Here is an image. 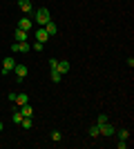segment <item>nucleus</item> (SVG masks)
Masks as SVG:
<instances>
[{
    "label": "nucleus",
    "instance_id": "17",
    "mask_svg": "<svg viewBox=\"0 0 134 149\" xmlns=\"http://www.w3.org/2000/svg\"><path fill=\"white\" fill-rule=\"evenodd\" d=\"M51 140H54V143H60V140H63V134H60V131H51Z\"/></svg>",
    "mask_w": 134,
    "mask_h": 149
},
{
    "label": "nucleus",
    "instance_id": "2",
    "mask_svg": "<svg viewBox=\"0 0 134 149\" xmlns=\"http://www.w3.org/2000/svg\"><path fill=\"white\" fill-rule=\"evenodd\" d=\"M98 129H101V136H114V131H116V127H114V125H112V123H109V120H107V123H103V125H98Z\"/></svg>",
    "mask_w": 134,
    "mask_h": 149
},
{
    "label": "nucleus",
    "instance_id": "8",
    "mask_svg": "<svg viewBox=\"0 0 134 149\" xmlns=\"http://www.w3.org/2000/svg\"><path fill=\"white\" fill-rule=\"evenodd\" d=\"M18 29L32 31V29H34V20H32V18H20V22H18Z\"/></svg>",
    "mask_w": 134,
    "mask_h": 149
},
{
    "label": "nucleus",
    "instance_id": "23",
    "mask_svg": "<svg viewBox=\"0 0 134 149\" xmlns=\"http://www.w3.org/2000/svg\"><path fill=\"white\" fill-rule=\"evenodd\" d=\"M56 65H58L56 58H49V69H56Z\"/></svg>",
    "mask_w": 134,
    "mask_h": 149
},
{
    "label": "nucleus",
    "instance_id": "7",
    "mask_svg": "<svg viewBox=\"0 0 134 149\" xmlns=\"http://www.w3.org/2000/svg\"><path fill=\"white\" fill-rule=\"evenodd\" d=\"M13 71H16V76H18V82H22V78H25V76L29 74V69H27L25 65H18V62H16V67H13Z\"/></svg>",
    "mask_w": 134,
    "mask_h": 149
},
{
    "label": "nucleus",
    "instance_id": "5",
    "mask_svg": "<svg viewBox=\"0 0 134 149\" xmlns=\"http://www.w3.org/2000/svg\"><path fill=\"white\" fill-rule=\"evenodd\" d=\"M11 51H13V54H20V51L25 54V51H32V45L27 42V40H25V42H13L11 45Z\"/></svg>",
    "mask_w": 134,
    "mask_h": 149
},
{
    "label": "nucleus",
    "instance_id": "1",
    "mask_svg": "<svg viewBox=\"0 0 134 149\" xmlns=\"http://www.w3.org/2000/svg\"><path fill=\"white\" fill-rule=\"evenodd\" d=\"M34 22H36V25L38 27H45L47 25V22H49V9H47V7H40V9H36V11H34Z\"/></svg>",
    "mask_w": 134,
    "mask_h": 149
},
{
    "label": "nucleus",
    "instance_id": "13",
    "mask_svg": "<svg viewBox=\"0 0 134 149\" xmlns=\"http://www.w3.org/2000/svg\"><path fill=\"white\" fill-rule=\"evenodd\" d=\"M20 113H22V118H32L34 109L29 107V102H27V105H20Z\"/></svg>",
    "mask_w": 134,
    "mask_h": 149
},
{
    "label": "nucleus",
    "instance_id": "21",
    "mask_svg": "<svg viewBox=\"0 0 134 149\" xmlns=\"http://www.w3.org/2000/svg\"><path fill=\"white\" fill-rule=\"evenodd\" d=\"M43 47H45L43 42H34V45H32V49H34V51H43Z\"/></svg>",
    "mask_w": 134,
    "mask_h": 149
},
{
    "label": "nucleus",
    "instance_id": "12",
    "mask_svg": "<svg viewBox=\"0 0 134 149\" xmlns=\"http://www.w3.org/2000/svg\"><path fill=\"white\" fill-rule=\"evenodd\" d=\"M13 102H16V105H27V102H29V96H27V93H16V100H13Z\"/></svg>",
    "mask_w": 134,
    "mask_h": 149
},
{
    "label": "nucleus",
    "instance_id": "20",
    "mask_svg": "<svg viewBox=\"0 0 134 149\" xmlns=\"http://www.w3.org/2000/svg\"><path fill=\"white\" fill-rule=\"evenodd\" d=\"M107 116H105V113H98V118H96V125H103V123H107Z\"/></svg>",
    "mask_w": 134,
    "mask_h": 149
},
{
    "label": "nucleus",
    "instance_id": "10",
    "mask_svg": "<svg viewBox=\"0 0 134 149\" xmlns=\"http://www.w3.org/2000/svg\"><path fill=\"white\" fill-rule=\"evenodd\" d=\"M45 31L49 33V38H51V36H56V33H58V25H56V22H51V20H49V22L45 25Z\"/></svg>",
    "mask_w": 134,
    "mask_h": 149
},
{
    "label": "nucleus",
    "instance_id": "19",
    "mask_svg": "<svg viewBox=\"0 0 134 149\" xmlns=\"http://www.w3.org/2000/svg\"><path fill=\"white\" fill-rule=\"evenodd\" d=\"M11 118H13V123H16V125H20V123H22V113H20V111H13Z\"/></svg>",
    "mask_w": 134,
    "mask_h": 149
},
{
    "label": "nucleus",
    "instance_id": "9",
    "mask_svg": "<svg viewBox=\"0 0 134 149\" xmlns=\"http://www.w3.org/2000/svg\"><path fill=\"white\" fill-rule=\"evenodd\" d=\"M27 33H29V31H25V29H18V27H16V31H13V38H16V42H25L27 38Z\"/></svg>",
    "mask_w": 134,
    "mask_h": 149
},
{
    "label": "nucleus",
    "instance_id": "15",
    "mask_svg": "<svg viewBox=\"0 0 134 149\" xmlns=\"http://www.w3.org/2000/svg\"><path fill=\"white\" fill-rule=\"evenodd\" d=\"M89 136H92V138L101 136V129H98V125H92V127H89Z\"/></svg>",
    "mask_w": 134,
    "mask_h": 149
},
{
    "label": "nucleus",
    "instance_id": "22",
    "mask_svg": "<svg viewBox=\"0 0 134 149\" xmlns=\"http://www.w3.org/2000/svg\"><path fill=\"white\" fill-rule=\"evenodd\" d=\"M116 147H119V149H125V147H128V140H119V143H116Z\"/></svg>",
    "mask_w": 134,
    "mask_h": 149
},
{
    "label": "nucleus",
    "instance_id": "16",
    "mask_svg": "<svg viewBox=\"0 0 134 149\" xmlns=\"http://www.w3.org/2000/svg\"><path fill=\"white\" fill-rule=\"evenodd\" d=\"M20 125H22V129H32V127H34V120L32 118H22V123H20Z\"/></svg>",
    "mask_w": 134,
    "mask_h": 149
},
{
    "label": "nucleus",
    "instance_id": "18",
    "mask_svg": "<svg viewBox=\"0 0 134 149\" xmlns=\"http://www.w3.org/2000/svg\"><path fill=\"white\" fill-rule=\"evenodd\" d=\"M51 80H54V82H60V80H63V74H58L56 69H51Z\"/></svg>",
    "mask_w": 134,
    "mask_h": 149
},
{
    "label": "nucleus",
    "instance_id": "25",
    "mask_svg": "<svg viewBox=\"0 0 134 149\" xmlns=\"http://www.w3.org/2000/svg\"><path fill=\"white\" fill-rule=\"evenodd\" d=\"M2 127H5V125H2V123H0V131H2Z\"/></svg>",
    "mask_w": 134,
    "mask_h": 149
},
{
    "label": "nucleus",
    "instance_id": "11",
    "mask_svg": "<svg viewBox=\"0 0 134 149\" xmlns=\"http://www.w3.org/2000/svg\"><path fill=\"white\" fill-rule=\"evenodd\" d=\"M56 71H58V74H67V71H69V62H67V60H60V62H58V65H56Z\"/></svg>",
    "mask_w": 134,
    "mask_h": 149
},
{
    "label": "nucleus",
    "instance_id": "3",
    "mask_svg": "<svg viewBox=\"0 0 134 149\" xmlns=\"http://www.w3.org/2000/svg\"><path fill=\"white\" fill-rule=\"evenodd\" d=\"M13 67H16V58L13 56H7L5 60H2V74H9V71H13Z\"/></svg>",
    "mask_w": 134,
    "mask_h": 149
},
{
    "label": "nucleus",
    "instance_id": "14",
    "mask_svg": "<svg viewBox=\"0 0 134 149\" xmlns=\"http://www.w3.org/2000/svg\"><path fill=\"white\" fill-rule=\"evenodd\" d=\"M116 136H119V140H128L130 138V131L128 129H119V131H114Z\"/></svg>",
    "mask_w": 134,
    "mask_h": 149
},
{
    "label": "nucleus",
    "instance_id": "4",
    "mask_svg": "<svg viewBox=\"0 0 134 149\" xmlns=\"http://www.w3.org/2000/svg\"><path fill=\"white\" fill-rule=\"evenodd\" d=\"M34 38H36V42H47V40H49V33H47V31H45V27H38V29L34 31Z\"/></svg>",
    "mask_w": 134,
    "mask_h": 149
},
{
    "label": "nucleus",
    "instance_id": "24",
    "mask_svg": "<svg viewBox=\"0 0 134 149\" xmlns=\"http://www.w3.org/2000/svg\"><path fill=\"white\" fill-rule=\"evenodd\" d=\"M7 100H9V102H13V100H16V93L9 91V93H7Z\"/></svg>",
    "mask_w": 134,
    "mask_h": 149
},
{
    "label": "nucleus",
    "instance_id": "6",
    "mask_svg": "<svg viewBox=\"0 0 134 149\" xmlns=\"http://www.w3.org/2000/svg\"><path fill=\"white\" fill-rule=\"evenodd\" d=\"M18 7L22 13H34V2L32 0H18Z\"/></svg>",
    "mask_w": 134,
    "mask_h": 149
}]
</instances>
